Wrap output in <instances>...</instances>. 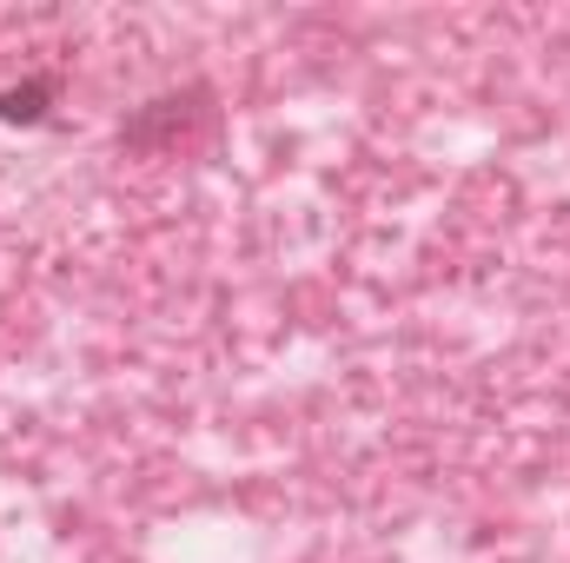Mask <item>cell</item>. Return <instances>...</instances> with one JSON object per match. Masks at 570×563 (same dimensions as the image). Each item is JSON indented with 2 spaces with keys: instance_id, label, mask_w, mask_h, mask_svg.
<instances>
[{
  "instance_id": "6da1fadb",
  "label": "cell",
  "mask_w": 570,
  "mask_h": 563,
  "mask_svg": "<svg viewBox=\"0 0 570 563\" xmlns=\"http://www.w3.org/2000/svg\"><path fill=\"white\" fill-rule=\"evenodd\" d=\"M47 100H53V80H27V87H0V120H13V127H33V120L47 113Z\"/></svg>"
}]
</instances>
